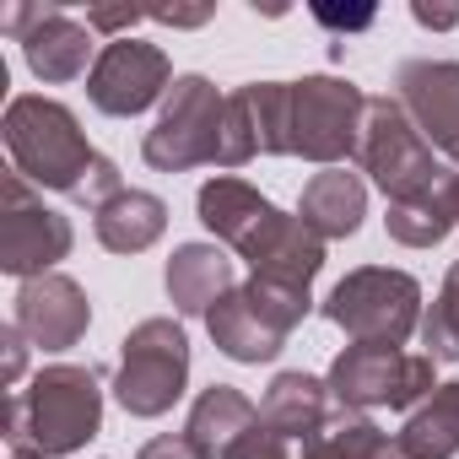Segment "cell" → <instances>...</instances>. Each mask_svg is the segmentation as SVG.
<instances>
[{
    "label": "cell",
    "instance_id": "obj_1",
    "mask_svg": "<svg viewBox=\"0 0 459 459\" xmlns=\"http://www.w3.org/2000/svg\"><path fill=\"white\" fill-rule=\"evenodd\" d=\"M6 146H12V168L33 184V189H60L76 205L103 211L114 195H125L119 168L92 152V141L82 135V119L55 103V98H12L6 103Z\"/></svg>",
    "mask_w": 459,
    "mask_h": 459
},
{
    "label": "cell",
    "instance_id": "obj_2",
    "mask_svg": "<svg viewBox=\"0 0 459 459\" xmlns=\"http://www.w3.org/2000/svg\"><path fill=\"white\" fill-rule=\"evenodd\" d=\"M98 427H103V384L92 368H76V362L44 368L28 389L12 394V411H6L12 454L65 459V454L87 448L98 437Z\"/></svg>",
    "mask_w": 459,
    "mask_h": 459
},
{
    "label": "cell",
    "instance_id": "obj_3",
    "mask_svg": "<svg viewBox=\"0 0 459 459\" xmlns=\"http://www.w3.org/2000/svg\"><path fill=\"white\" fill-rule=\"evenodd\" d=\"M325 319L351 335V346H405L421 330V281L389 265H362L335 281Z\"/></svg>",
    "mask_w": 459,
    "mask_h": 459
},
{
    "label": "cell",
    "instance_id": "obj_4",
    "mask_svg": "<svg viewBox=\"0 0 459 459\" xmlns=\"http://www.w3.org/2000/svg\"><path fill=\"white\" fill-rule=\"evenodd\" d=\"M184 384H189V335H184V325H173V319H141L125 335L114 400L130 416L152 421V416H168L184 400Z\"/></svg>",
    "mask_w": 459,
    "mask_h": 459
},
{
    "label": "cell",
    "instance_id": "obj_5",
    "mask_svg": "<svg viewBox=\"0 0 459 459\" xmlns=\"http://www.w3.org/2000/svg\"><path fill=\"white\" fill-rule=\"evenodd\" d=\"M357 157L389 200L437 195L443 178H448L400 98H368V125H362V152Z\"/></svg>",
    "mask_w": 459,
    "mask_h": 459
},
{
    "label": "cell",
    "instance_id": "obj_6",
    "mask_svg": "<svg viewBox=\"0 0 459 459\" xmlns=\"http://www.w3.org/2000/svg\"><path fill=\"white\" fill-rule=\"evenodd\" d=\"M437 362L421 351V357H405L400 346H346L325 384H330V400H341V411H416L432 389H437Z\"/></svg>",
    "mask_w": 459,
    "mask_h": 459
},
{
    "label": "cell",
    "instance_id": "obj_7",
    "mask_svg": "<svg viewBox=\"0 0 459 459\" xmlns=\"http://www.w3.org/2000/svg\"><path fill=\"white\" fill-rule=\"evenodd\" d=\"M368 92L341 76H303L292 82V157L341 168L362 152Z\"/></svg>",
    "mask_w": 459,
    "mask_h": 459
},
{
    "label": "cell",
    "instance_id": "obj_8",
    "mask_svg": "<svg viewBox=\"0 0 459 459\" xmlns=\"http://www.w3.org/2000/svg\"><path fill=\"white\" fill-rule=\"evenodd\" d=\"M71 244H76L71 221L49 211L44 195L12 168L0 178V271L17 281H39L71 255Z\"/></svg>",
    "mask_w": 459,
    "mask_h": 459
},
{
    "label": "cell",
    "instance_id": "obj_9",
    "mask_svg": "<svg viewBox=\"0 0 459 459\" xmlns=\"http://www.w3.org/2000/svg\"><path fill=\"white\" fill-rule=\"evenodd\" d=\"M221 92L205 76H178L162 98L157 125L141 141V157L157 173H184L200 162H216V135H221Z\"/></svg>",
    "mask_w": 459,
    "mask_h": 459
},
{
    "label": "cell",
    "instance_id": "obj_10",
    "mask_svg": "<svg viewBox=\"0 0 459 459\" xmlns=\"http://www.w3.org/2000/svg\"><path fill=\"white\" fill-rule=\"evenodd\" d=\"M173 87V65L157 44H141V39H114L103 44L92 76H87V98L98 114H114V119H135L146 114L157 98H168Z\"/></svg>",
    "mask_w": 459,
    "mask_h": 459
},
{
    "label": "cell",
    "instance_id": "obj_11",
    "mask_svg": "<svg viewBox=\"0 0 459 459\" xmlns=\"http://www.w3.org/2000/svg\"><path fill=\"white\" fill-rule=\"evenodd\" d=\"M12 325H17V330L28 335V346H39V351H71V346L87 335V325H92V303H87V292H82L71 276L49 271V276L17 287Z\"/></svg>",
    "mask_w": 459,
    "mask_h": 459
},
{
    "label": "cell",
    "instance_id": "obj_12",
    "mask_svg": "<svg viewBox=\"0 0 459 459\" xmlns=\"http://www.w3.org/2000/svg\"><path fill=\"white\" fill-rule=\"evenodd\" d=\"M394 98L405 103L427 146L459 162V60H405Z\"/></svg>",
    "mask_w": 459,
    "mask_h": 459
},
{
    "label": "cell",
    "instance_id": "obj_13",
    "mask_svg": "<svg viewBox=\"0 0 459 459\" xmlns=\"http://www.w3.org/2000/svg\"><path fill=\"white\" fill-rule=\"evenodd\" d=\"M238 260H249V276H281V281H303L314 287V276L325 271V238L303 216L276 211L260 233L238 249Z\"/></svg>",
    "mask_w": 459,
    "mask_h": 459
},
{
    "label": "cell",
    "instance_id": "obj_14",
    "mask_svg": "<svg viewBox=\"0 0 459 459\" xmlns=\"http://www.w3.org/2000/svg\"><path fill=\"white\" fill-rule=\"evenodd\" d=\"M195 211H200V221H205V233H216L221 244H233V249H244L260 227L276 216V205H271L255 184H244V178H233V173L205 178L200 195H195Z\"/></svg>",
    "mask_w": 459,
    "mask_h": 459
},
{
    "label": "cell",
    "instance_id": "obj_15",
    "mask_svg": "<svg viewBox=\"0 0 459 459\" xmlns=\"http://www.w3.org/2000/svg\"><path fill=\"white\" fill-rule=\"evenodd\" d=\"M205 330H211V341H216V351L221 357H233V362H249V368H260V362H276L281 357V346H287V335L249 303V292L244 287H233L211 314H205Z\"/></svg>",
    "mask_w": 459,
    "mask_h": 459
},
{
    "label": "cell",
    "instance_id": "obj_16",
    "mask_svg": "<svg viewBox=\"0 0 459 459\" xmlns=\"http://www.w3.org/2000/svg\"><path fill=\"white\" fill-rule=\"evenodd\" d=\"M162 281H168V303L178 314H200V319L238 287L233 281V260H227L216 244H178L168 271H162Z\"/></svg>",
    "mask_w": 459,
    "mask_h": 459
},
{
    "label": "cell",
    "instance_id": "obj_17",
    "mask_svg": "<svg viewBox=\"0 0 459 459\" xmlns=\"http://www.w3.org/2000/svg\"><path fill=\"white\" fill-rule=\"evenodd\" d=\"M325 416H330V384L303 373V368L298 373H276L265 400H260V421L271 432H281L287 443H314L330 427Z\"/></svg>",
    "mask_w": 459,
    "mask_h": 459
},
{
    "label": "cell",
    "instance_id": "obj_18",
    "mask_svg": "<svg viewBox=\"0 0 459 459\" xmlns=\"http://www.w3.org/2000/svg\"><path fill=\"white\" fill-rule=\"evenodd\" d=\"M22 60L39 82H76V76H92L87 60H92V28L87 22H71L65 6H49V17L22 39ZM98 65V60H92Z\"/></svg>",
    "mask_w": 459,
    "mask_h": 459
},
{
    "label": "cell",
    "instance_id": "obj_19",
    "mask_svg": "<svg viewBox=\"0 0 459 459\" xmlns=\"http://www.w3.org/2000/svg\"><path fill=\"white\" fill-rule=\"evenodd\" d=\"M298 216L314 227V233L330 244V238H351L362 216H368V189L357 173L346 168H325L303 184V200H298Z\"/></svg>",
    "mask_w": 459,
    "mask_h": 459
},
{
    "label": "cell",
    "instance_id": "obj_20",
    "mask_svg": "<svg viewBox=\"0 0 459 459\" xmlns=\"http://www.w3.org/2000/svg\"><path fill=\"white\" fill-rule=\"evenodd\" d=\"M255 421H260V405H255L244 389H233V384H211V389L195 400V411H189V421H184V437L195 443L200 459H221Z\"/></svg>",
    "mask_w": 459,
    "mask_h": 459
},
{
    "label": "cell",
    "instance_id": "obj_21",
    "mask_svg": "<svg viewBox=\"0 0 459 459\" xmlns=\"http://www.w3.org/2000/svg\"><path fill=\"white\" fill-rule=\"evenodd\" d=\"M92 233L108 255H141L168 233V205L152 189H125L92 216Z\"/></svg>",
    "mask_w": 459,
    "mask_h": 459
},
{
    "label": "cell",
    "instance_id": "obj_22",
    "mask_svg": "<svg viewBox=\"0 0 459 459\" xmlns=\"http://www.w3.org/2000/svg\"><path fill=\"white\" fill-rule=\"evenodd\" d=\"M400 443L416 454V459H454L459 454V378L454 384H437L405 421Z\"/></svg>",
    "mask_w": 459,
    "mask_h": 459
},
{
    "label": "cell",
    "instance_id": "obj_23",
    "mask_svg": "<svg viewBox=\"0 0 459 459\" xmlns=\"http://www.w3.org/2000/svg\"><path fill=\"white\" fill-rule=\"evenodd\" d=\"M244 103L255 114L260 157H292V82H249Z\"/></svg>",
    "mask_w": 459,
    "mask_h": 459
},
{
    "label": "cell",
    "instance_id": "obj_24",
    "mask_svg": "<svg viewBox=\"0 0 459 459\" xmlns=\"http://www.w3.org/2000/svg\"><path fill=\"white\" fill-rule=\"evenodd\" d=\"M384 227H389V238H394V244H405V249H432V244H443V238L454 233V221H448V211H443V195L389 200Z\"/></svg>",
    "mask_w": 459,
    "mask_h": 459
},
{
    "label": "cell",
    "instance_id": "obj_25",
    "mask_svg": "<svg viewBox=\"0 0 459 459\" xmlns=\"http://www.w3.org/2000/svg\"><path fill=\"white\" fill-rule=\"evenodd\" d=\"M244 292H249V303H255L281 335H292V330L308 319V308H314V287H303V281H281V276H249Z\"/></svg>",
    "mask_w": 459,
    "mask_h": 459
},
{
    "label": "cell",
    "instance_id": "obj_26",
    "mask_svg": "<svg viewBox=\"0 0 459 459\" xmlns=\"http://www.w3.org/2000/svg\"><path fill=\"white\" fill-rule=\"evenodd\" d=\"M421 346L432 362H459V260L448 265L432 308L421 314Z\"/></svg>",
    "mask_w": 459,
    "mask_h": 459
},
{
    "label": "cell",
    "instance_id": "obj_27",
    "mask_svg": "<svg viewBox=\"0 0 459 459\" xmlns=\"http://www.w3.org/2000/svg\"><path fill=\"white\" fill-rule=\"evenodd\" d=\"M260 157V135H255V114L244 103V87L227 92L221 103V135H216V168H244Z\"/></svg>",
    "mask_w": 459,
    "mask_h": 459
},
{
    "label": "cell",
    "instance_id": "obj_28",
    "mask_svg": "<svg viewBox=\"0 0 459 459\" xmlns=\"http://www.w3.org/2000/svg\"><path fill=\"white\" fill-rule=\"evenodd\" d=\"M373 437H378V427H373L368 416H341V421H330L314 443H303L298 459H362Z\"/></svg>",
    "mask_w": 459,
    "mask_h": 459
},
{
    "label": "cell",
    "instance_id": "obj_29",
    "mask_svg": "<svg viewBox=\"0 0 459 459\" xmlns=\"http://www.w3.org/2000/svg\"><path fill=\"white\" fill-rule=\"evenodd\" d=\"M221 459H292V443L281 437V432H271L265 421H255L233 448H227Z\"/></svg>",
    "mask_w": 459,
    "mask_h": 459
},
{
    "label": "cell",
    "instance_id": "obj_30",
    "mask_svg": "<svg viewBox=\"0 0 459 459\" xmlns=\"http://www.w3.org/2000/svg\"><path fill=\"white\" fill-rule=\"evenodd\" d=\"M135 22H141L135 6H92V12H87V28H92V33H125V39H130Z\"/></svg>",
    "mask_w": 459,
    "mask_h": 459
},
{
    "label": "cell",
    "instance_id": "obj_31",
    "mask_svg": "<svg viewBox=\"0 0 459 459\" xmlns=\"http://www.w3.org/2000/svg\"><path fill=\"white\" fill-rule=\"evenodd\" d=\"M135 459H200V454H195V443H189L184 432H162V437H152Z\"/></svg>",
    "mask_w": 459,
    "mask_h": 459
},
{
    "label": "cell",
    "instance_id": "obj_32",
    "mask_svg": "<svg viewBox=\"0 0 459 459\" xmlns=\"http://www.w3.org/2000/svg\"><path fill=\"white\" fill-rule=\"evenodd\" d=\"M0 346H6V384H22V368H28V335L17 325L0 330Z\"/></svg>",
    "mask_w": 459,
    "mask_h": 459
},
{
    "label": "cell",
    "instance_id": "obj_33",
    "mask_svg": "<svg viewBox=\"0 0 459 459\" xmlns=\"http://www.w3.org/2000/svg\"><path fill=\"white\" fill-rule=\"evenodd\" d=\"M411 17H416L421 28H432V33L459 28V6H432V0H411Z\"/></svg>",
    "mask_w": 459,
    "mask_h": 459
},
{
    "label": "cell",
    "instance_id": "obj_34",
    "mask_svg": "<svg viewBox=\"0 0 459 459\" xmlns=\"http://www.w3.org/2000/svg\"><path fill=\"white\" fill-rule=\"evenodd\" d=\"M314 17H319L325 28H346V33H357V28H368V22H373V6H357V12H335V6H314Z\"/></svg>",
    "mask_w": 459,
    "mask_h": 459
},
{
    "label": "cell",
    "instance_id": "obj_35",
    "mask_svg": "<svg viewBox=\"0 0 459 459\" xmlns=\"http://www.w3.org/2000/svg\"><path fill=\"white\" fill-rule=\"evenodd\" d=\"M152 22H168V28H200V22H211V6H162V12H146Z\"/></svg>",
    "mask_w": 459,
    "mask_h": 459
},
{
    "label": "cell",
    "instance_id": "obj_36",
    "mask_svg": "<svg viewBox=\"0 0 459 459\" xmlns=\"http://www.w3.org/2000/svg\"><path fill=\"white\" fill-rule=\"evenodd\" d=\"M362 459H416V454H411V448H405L400 437H389V432H378V437L368 443V454H362Z\"/></svg>",
    "mask_w": 459,
    "mask_h": 459
},
{
    "label": "cell",
    "instance_id": "obj_37",
    "mask_svg": "<svg viewBox=\"0 0 459 459\" xmlns=\"http://www.w3.org/2000/svg\"><path fill=\"white\" fill-rule=\"evenodd\" d=\"M437 195H443V211H448V221H454V227H459V173H448V178H443V189H437Z\"/></svg>",
    "mask_w": 459,
    "mask_h": 459
},
{
    "label": "cell",
    "instance_id": "obj_38",
    "mask_svg": "<svg viewBox=\"0 0 459 459\" xmlns=\"http://www.w3.org/2000/svg\"><path fill=\"white\" fill-rule=\"evenodd\" d=\"M12 459H44V454H12Z\"/></svg>",
    "mask_w": 459,
    "mask_h": 459
}]
</instances>
